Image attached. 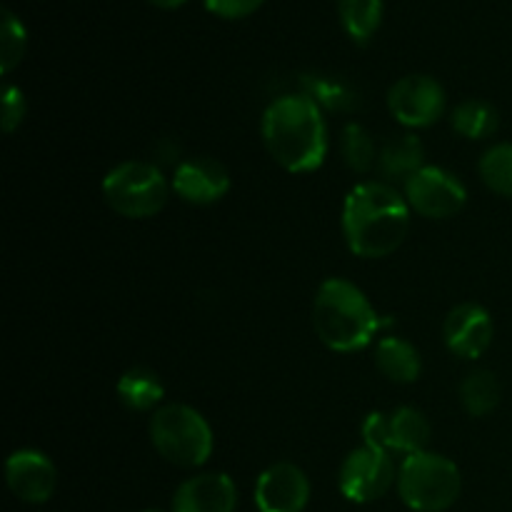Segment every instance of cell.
<instances>
[{
	"label": "cell",
	"instance_id": "obj_1",
	"mask_svg": "<svg viewBox=\"0 0 512 512\" xmlns=\"http://www.w3.org/2000/svg\"><path fill=\"white\" fill-rule=\"evenodd\" d=\"M410 205L393 185L370 180L345 195L343 235L350 253L378 260L393 255L405 243L410 230Z\"/></svg>",
	"mask_w": 512,
	"mask_h": 512
},
{
	"label": "cell",
	"instance_id": "obj_2",
	"mask_svg": "<svg viewBox=\"0 0 512 512\" xmlns=\"http://www.w3.org/2000/svg\"><path fill=\"white\" fill-rule=\"evenodd\" d=\"M260 133L270 158L288 173H315L328 155V125L308 93L275 98L265 108Z\"/></svg>",
	"mask_w": 512,
	"mask_h": 512
},
{
	"label": "cell",
	"instance_id": "obj_3",
	"mask_svg": "<svg viewBox=\"0 0 512 512\" xmlns=\"http://www.w3.org/2000/svg\"><path fill=\"white\" fill-rule=\"evenodd\" d=\"M383 325L368 295L350 280L330 278L318 288L313 328L320 343L333 353H360Z\"/></svg>",
	"mask_w": 512,
	"mask_h": 512
},
{
	"label": "cell",
	"instance_id": "obj_4",
	"mask_svg": "<svg viewBox=\"0 0 512 512\" xmlns=\"http://www.w3.org/2000/svg\"><path fill=\"white\" fill-rule=\"evenodd\" d=\"M463 493L458 465L438 453L408 455L398 470V495L413 512H445Z\"/></svg>",
	"mask_w": 512,
	"mask_h": 512
},
{
	"label": "cell",
	"instance_id": "obj_5",
	"mask_svg": "<svg viewBox=\"0 0 512 512\" xmlns=\"http://www.w3.org/2000/svg\"><path fill=\"white\" fill-rule=\"evenodd\" d=\"M150 443L178 468H200L213 455V430L190 405H160L150 418Z\"/></svg>",
	"mask_w": 512,
	"mask_h": 512
},
{
	"label": "cell",
	"instance_id": "obj_6",
	"mask_svg": "<svg viewBox=\"0 0 512 512\" xmlns=\"http://www.w3.org/2000/svg\"><path fill=\"white\" fill-rule=\"evenodd\" d=\"M173 185L163 170L143 160H125L103 178V200L110 210L130 220L153 218L168 203Z\"/></svg>",
	"mask_w": 512,
	"mask_h": 512
},
{
	"label": "cell",
	"instance_id": "obj_7",
	"mask_svg": "<svg viewBox=\"0 0 512 512\" xmlns=\"http://www.w3.org/2000/svg\"><path fill=\"white\" fill-rule=\"evenodd\" d=\"M410 210L430 220H448L468 203V188L450 170L425 165L403 183Z\"/></svg>",
	"mask_w": 512,
	"mask_h": 512
},
{
	"label": "cell",
	"instance_id": "obj_8",
	"mask_svg": "<svg viewBox=\"0 0 512 512\" xmlns=\"http://www.w3.org/2000/svg\"><path fill=\"white\" fill-rule=\"evenodd\" d=\"M393 483H398V468L385 450L363 445V448H355L340 465L338 488L350 503H375L393 488Z\"/></svg>",
	"mask_w": 512,
	"mask_h": 512
},
{
	"label": "cell",
	"instance_id": "obj_9",
	"mask_svg": "<svg viewBox=\"0 0 512 512\" xmlns=\"http://www.w3.org/2000/svg\"><path fill=\"white\" fill-rule=\"evenodd\" d=\"M388 110L405 128H430L445 113V90L433 75H405L388 90Z\"/></svg>",
	"mask_w": 512,
	"mask_h": 512
},
{
	"label": "cell",
	"instance_id": "obj_10",
	"mask_svg": "<svg viewBox=\"0 0 512 512\" xmlns=\"http://www.w3.org/2000/svg\"><path fill=\"white\" fill-rule=\"evenodd\" d=\"M5 483L10 493L28 505H43L58 488V470L40 450H15L5 463Z\"/></svg>",
	"mask_w": 512,
	"mask_h": 512
},
{
	"label": "cell",
	"instance_id": "obj_11",
	"mask_svg": "<svg viewBox=\"0 0 512 512\" xmlns=\"http://www.w3.org/2000/svg\"><path fill=\"white\" fill-rule=\"evenodd\" d=\"M495 335L493 318L478 303H460L448 313L443 323L445 348L455 358L478 360L490 348Z\"/></svg>",
	"mask_w": 512,
	"mask_h": 512
},
{
	"label": "cell",
	"instance_id": "obj_12",
	"mask_svg": "<svg viewBox=\"0 0 512 512\" xmlns=\"http://www.w3.org/2000/svg\"><path fill=\"white\" fill-rule=\"evenodd\" d=\"M308 500V475L293 463L270 465L255 483V508L260 512H303Z\"/></svg>",
	"mask_w": 512,
	"mask_h": 512
},
{
	"label": "cell",
	"instance_id": "obj_13",
	"mask_svg": "<svg viewBox=\"0 0 512 512\" xmlns=\"http://www.w3.org/2000/svg\"><path fill=\"white\" fill-rule=\"evenodd\" d=\"M173 193L190 205H213L223 200L230 190V173L223 163L213 158H190L175 168Z\"/></svg>",
	"mask_w": 512,
	"mask_h": 512
},
{
	"label": "cell",
	"instance_id": "obj_14",
	"mask_svg": "<svg viewBox=\"0 0 512 512\" xmlns=\"http://www.w3.org/2000/svg\"><path fill=\"white\" fill-rule=\"evenodd\" d=\"M238 488L225 473H200L173 495V512H235Z\"/></svg>",
	"mask_w": 512,
	"mask_h": 512
},
{
	"label": "cell",
	"instance_id": "obj_15",
	"mask_svg": "<svg viewBox=\"0 0 512 512\" xmlns=\"http://www.w3.org/2000/svg\"><path fill=\"white\" fill-rule=\"evenodd\" d=\"M375 365L390 383L400 385L415 383L420 378V370H423V360H420L415 345L405 338H398V335H388V338L380 340L378 348H375Z\"/></svg>",
	"mask_w": 512,
	"mask_h": 512
},
{
	"label": "cell",
	"instance_id": "obj_16",
	"mask_svg": "<svg viewBox=\"0 0 512 512\" xmlns=\"http://www.w3.org/2000/svg\"><path fill=\"white\" fill-rule=\"evenodd\" d=\"M425 148L420 143V138H415L413 133L405 135H393L390 140H385L380 145L378 153V170L388 180H408L410 175L418 173L420 168H425Z\"/></svg>",
	"mask_w": 512,
	"mask_h": 512
},
{
	"label": "cell",
	"instance_id": "obj_17",
	"mask_svg": "<svg viewBox=\"0 0 512 512\" xmlns=\"http://www.w3.org/2000/svg\"><path fill=\"white\" fill-rule=\"evenodd\" d=\"M115 393L120 403L133 413H150V410L155 413L163 403L165 385L150 368H130L128 373L120 375Z\"/></svg>",
	"mask_w": 512,
	"mask_h": 512
},
{
	"label": "cell",
	"instance_id": "obj_18",
	"mask_svg": "<svg viewBox=\"0 0 512 512\" xmlns=\"http://www.w3.org/2000/svg\"><path fill=\"white\" fill-rule=\"evenodd\" d=\"M430 443V423L415 408H398L390 415V453H423Z\"/></svg>",
	"mask_w": 512,
	"mask_h": 512
},
{
	"label": "cell",
	"instance_id": "obj_19",
	"mask_svg": "<svg viewBox=\"0 0 512 512\" xmlns=\"http://www.w3.org/2000/svg\"><path fill=\"white\" fill-rule=\"evenodd\" d=\"M340 23L355 43H368L383 23V0H338Z\"/></svg>",
	"mask_w": 512,
	"mask_h": 512
},
{
	"label": "cell",
	"instance_id": "obj_20",
	"mask_svg": "<svg viewBox=\"0 0 512 512\" xmlns=\"http://www.w3.org/2000/svg\"><path fill=\"white\" fill-rule=\"evenodd\" d=\"M500 395L503 390L490 370H475L460 383V403H463L465 413L473 418H485L493 413L500 405Z\"/></svg>",
	"mask_w": 512,
	"mask_h": 512
},
{
	"label": "cell",
	"instance_id": "obj_21",
	"mask_svg": "<svg viewBox=\"0 0 512 512\" xmlns=\"http://www.w3.org/2000/svg\"><path fill=\"white\" fill-rule=\"evenodd\" d=\"M453 123L455 133H460L468 140H483L498 130L500 115L495 110V105H490L488 100H465L458 108L453 110Z\"/></svg>",
	"mask_w": 512,
	"mask_h": 512
},
{
	"label": "cell",
	"instance_id": "obj_22",
	"mask_svg": "<svg viewBox=\"0 0 512 512\" xmlns=\"http://www.w3.org/2000/svg\"><path fill=\"white\" fill-rule=\"evenodd\" d=\"M340 148H343V158L353 173L365 175L378 165V145H375L373 135L360 123L345 125Z\"/></svg>",
	"mask_w": 512,
	"mask_h": 512
},
{
	"label": "cell",
	"instance_id": "obj_23",
	"mask_svg": "<svg viewBox=\"0 0 512 512\" xmlns=\"http://www.w3.org/2000/svg\"><path fill=\"white\" fill-rule=\"evenodd\" d=\"M480 178L493 193L512 198V143L493 145L480 158Z\"/></svg>",
	"mask_w": 512,
	"mask_h": 512
},
{
	"label": "cell",
	"instance_id": "obj_24",
	"mask_svg": "<svg viewBox=\"0 0 512 512\" xmlns=\"http://www.w3.org/2000/svg\"><path fill=\"white\" fill-rule=\"evenodd\" d=\"M0 15H3V23H0V73L8 75L23 60L25 48H28V30L10 8H3Z\"/></svg>",
	"mask_w": 512,
	"mask_h": 512
},
{
	"label": "cell",
	"instance_id": "obj_25",
	"mask_svg": "<svg viewBox=\"0 0 512 512\" xmlns=\"http://www.w3.org/2000/svg\"><path fill=\"white\" fill-rule=\"evenodd\" d=\"M308 85H310L308 95L318 105H325V108H333V110L353 108L355 95L348 85L338 83V80H325V78H310Z\"/></svg>",
	"mask_w": 512,
	"mask_h": 512
},
{
	"label": "cell",
	"instance_id": "obj_26",
	"mask_svg": "<svg viewBox=\"0 0 512 512\" xmlns=\"http://www.w3.org/2000/svg\"><path fill=\"white\" fill-rule=\"evenodd\" d=\"M28 105H25V95L18 85H5L3 90V115H0V125H3L5 135H13L15 130L23 125Z\"/></svg>",
	"mask_w": 512,
	"mask_h": 512
},
{
	"label": "cell",
	"instance_id": "obj_27",
	"mask_svg": "<svg viewBox=\"0 0 512 512\" xmlns=\"http://www.w3.org/2000/svg\"><path fill=\"white\" fill-rule=\"evenodd\" d=\"M360 433H363V443L368 448L390 453V415L370 413L360 425Z\"/></svg>",
	"mask_w": 512,
	"mask_h": 512
},
{
	"label": "cell",
	"instance_id": "obj_28",
	"mask_svg": "<svg viewBox=\"0 0 512 512\" xmlns=\"http://www.w3.org/2000/svg\"><path fill=\"white\" fill-rule=\"evenodd\" d=\"M263 3L265 0H205V8H208L210 13L220 15V18L235 20L255 13Z\"/></svg>",
	"mask_w": 512,
	"mask_h": 512
},
{
	"label": "cell",
	"instance_id": "obj_29",
	"mask_svg": "<svg viewBox=\"0 0 512 512\" xmlns=\"http://www.w3.org/2000/svg\"><path fill=\"white\" fill-rule=\"evenodd\" d=\"M150 5H155V8H163V10H175L180 8L183 3H188V0H148Z\"/></svg>",
	"mask_w": 512,
	"mask_h": 512
},
{
	"label": "cell",
	"instance_id": "obj_30",
	"mask_svg": "<svg viewBox=\"0 0 512 512\" xmlns=\"http://www.w3.org/2000/svg\"><path fill=\"white\" fill-rule=\"evenodd\" d=\"M148 512H155V510H148Z\"/></svg>",
	"mask_w": 512,
	"mask_h": 512
}]
</instances>
